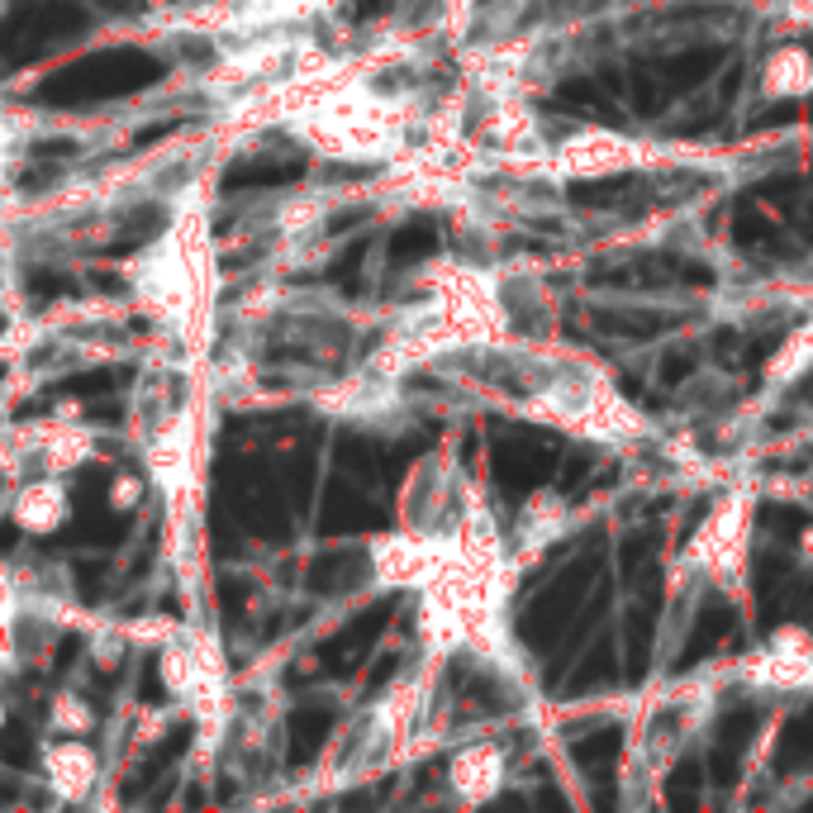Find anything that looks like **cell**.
Here are the masks:
<instances>
[{
	"label": "cell",
	"instance_id": "5b68a950",
	"mask_svg": "<svg viewBox=\"0 0 813 813\" xmlns=\"http://www.w3.org/2000/svg\"><path fill=\"white\" fill-rule=\"evenodd\" d=\"M10 523L29 538H53L57 528L71 519V495L63 476H29L14 485V495L5 499Z\"/></svg>",
	"mask_w": 813,
	"mask_h": 813
},
{
	"label": "cell",
	"instance_id": "e0dca14e",
	"mask_svg": "<svg viewBox=\"0 0 813 813\" xmlns=\"http://www.w3.org/2000/svg\"><path fill=\"white\" fill-rule=\"evenodd\" d=\"M148 5H153V14H157V10H167V5H177V0H148Z\"/></svg>",
	"mask_w": 813,
	"mask_h": 813
},
{
	"label": "cell",
	"instance_id": "8992f818",
	"mask_svg": "<svg viewBox=\"0 0 813 813\" xmlns=\"http://www.w3.org/2000/svg\"><path fill=\"white\" fill-rule=\"evenodd\" d=\"M452 784L462 799H485L499 790V752L495 747H471L452 761Z\"/></svg>",
	"mask_w": 813,
	"mask_h": 813
},
{
	"label": "cell",
	"instance_id": "3957f363",
	"mask_svg": "<svg viewBox=\"0 0 813 813\" xmlns=\"http://www.w3.org/2000/svg\"><path fill=\"white\" fill-rule=\"evenodd\" d=\"M143 462H148V485L162 490V499L181 505L185 490H191V476L200 466V414L195 409H177L171 419L153 428L148 448H143Z\"/></svg>",
	"mask_w": 813,
	"mask_h": 813
},
{
	"label": "cell",
	"instance_id": "4fadbf2b",
	"mask_svg": "<svg viewBox=\"0 0 813 813\" xmlns=\"http://www.w3.org/2000/svg\"><path fill=\"white\" fill-rule=\"evenodd\" d=\"M605 680H613V652L599 647L595 662L585 656V666H580V676H576V690H585V685H605Z\"/></svg>",
	"mask_w": 813,
	"mask_h": 813
},
{
	"label": "cell",
	"instance_id": "8fae6325",
	"mask_svg": "<svg viewBox=\"0 0 813 813\" xmlns=\"http://www.w3.org/2000/svg\"><path fill=\"white\" fill-rule=\"evenodd\" d=\"M809 761H813V709L794 713L776 752V766H809Z\"/></svg>",
	"mask_w": 813,
	"mask_h": 813
},
{
	"label": "cell",
	"instance_id": "ba28073f",
	"mask_svg": "<svg viewBox=\"0 0 813 813\" xmlns=\"http://www.w3.org/2000/svg\"><path fill=\"white\" fill-rule=\"evenodd\" d=\"M334 0H248L252 29H271V24H295L309 20V14H324Z\"/></svg>",
	"mask_w": 813,
	"mask_h": 813
},
{
	"label": "cell",
	"instance_id": "7c38bea8",
	"mask_svg": "<svg viewBox=\"0 0 813 813\" xmlns=\"http://www.w3.org/2000/svg\"><path fill=\"white\" fill-rule=\"evenodd\" d=\"M110 509H120V513H128V509H138L143 505V495H148V476H134V471H120V476L110 481Z\"/></svg>",
	"mask_w": 813,
	"mask_h": 813
},
{
	"label": "cell",
	"instance_id": "5bb4252c",
	"mask_svg": "<svg viewBox=\"0 0 813 813\" xmlns=\"http://www.w3.org/2000/svg\"><path fill=\"white\" fill-rule=\"evenodd\" d=\"M14 153H20V128H14L5 114H0V181L14 171Z\"/></svg>",
	"mask_w": 813,
	"mask_h": 813
},
{
	"label": "cell",
	"instance_id": "9c48e42d",
	"mask_svg": "<svg viewBox=\"0 0 813 813\" xmlns=\"http://www.w3.org/2000/svg\"><path fill=\"white\" fill-rule=\"evenodd\" d=\"M719 63H723V57L713 53V48H695V53H676V57H666L656 77H662L666 86H699V81H704Z\"/></svg>",
	"mask_w": 813,
	"mask_h": 813
},
{
	"label": "cell",
	"instance_id": "30bf717a",
	"mask_svg": "<svg viewBox=\"0 0 813 813\" xmlns=\"http://www.w3.org/2000/svg\"><path fill=\"white\" fill-rule=\"evenodd\" d=\"M14 609H20V580L0 566V676L14 670Z\"/></svg>",
	"mask_w": 813,
	"mask_h": 813
},
{
	"label": "cell",
	"instance_id": "7a4b0ae2",
	"mask_svg": "<svg viewBox=\"0 0 813 813\" xmlns=\"http://www.w3.org/2000/svg\"><path fill=\"white\" fill-rule=\"evenodd\" d=\"M95 452V433H86L77 424H24L10 428L0 442V476L5 481H29V476H71L86 456Z\"/></svg>",
	"mask_w": 813,
	"mask_h": 813
},
{
	"label": "cell",
	"instance_id": "277c9868",
	"mask_svg": "<svg viewBox=\"0 0 813 813\" xmlns=\"http://www.w3.org/2000/svg\"><path fill=\"white\" fill-rule=\"evenodd\" d=\"M38 766H43V784L53 790V799L63 804H86L100 784V756L86 737L71 733H48L38 747Z\"/></svg>",
	"mask_w": 813,
	"mask_h": 813
},
{
	"label": "cell",
	"instance_id": "2e32d148",
	"mask_svg": "<svg viewBox=\"0 0 813 813\" xmlns=\"http://www.w3.org/2000/svg\"><path fill=\"white\" fill-rule=\"evenodd\" d=\"M162 727H167V713H143L138 737H143V742H157V737H162Z\"/></svg>",
	"mask_w": 813,
	"mask_h": 813
},
{
	"label": "cell",
	"instance_id": "6da1fadb",
	"mask_svg": "<svg viewBox=\"0 0 813 813\" xmlns=\"http://www.w3.org/2000/svg\"><path fill=\"white\" fill-rule=\"evenodd\" d=\"M124 276L157 328L181 338L185 352H205L214 309V242L205 205H191L185 195L171 228L124 267Z\"/></svg>",
	"mask_w": 813,
	"mask_h": 813
},
{
	"label": "cell",
	"instance_id": "ac0fdd59",
	"mask_svg": "<svg viewBox=\"0 0 813 813\" xmlns=\"http://www.w3.org/2000/svg\"><path fill=\"white\" fill-rule=\"evenodd\" d=\"M0 723H5V699H0Z\"/></svg>",
	"mask_w": 813,
	"mask_h": 813
},
{
	"label": "cell",
	"instance_id": "52a82bcc",
	"mask_svg": "<svg viewBox=\"0 0 813 813\" xmlns=\"http://www.w3.org/2000/svg\"><path fill=\"white\" fill-rule=\"evenodd\" d=\"M48 733H71V737H91L95 733V704L86 695H77V690H57L53 699H48Z\"/></svg>",
	"mask_w": 813,
	"mask_h": 813
},
{
	"label": "cell",
	"instance_id": "9a60e30c",
	"mask_svg": "<svg viewBox=\"0 0 813 813\" xmlns=\"http://www.w3.org/2000/svg\"><path fill=\"white\" fill-rule=\"evenodd\" d=\"M690 371H695V352H670V362L662 366V381L666 385H680Z\"/></svg>",
	"mask_w": 813,
	"mask_h": 813
}]
</instances>
